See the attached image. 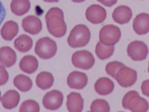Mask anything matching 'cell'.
Instances as JSON below:
<instances>
[{
	"instance_id": "cell-33",
	"label": "cell",
	"mask_w": 149,
	"mask_h": 112,
	"mask_svg": "<svg viewBox=\"0 0 149 112\" xmlns=\"http://www.w3.org/2000/svg\"><path fill=\"white\" fill-rule=\"evenodd\" d=\"M45 2H48V3H55V2H58L59 0H43Z\"/></svg>"
},
{
	"instance_id": "cell-20",
	"label": "cell",
	"mask_w": 149,
	"mask_h": 112,
	"mask_svg": "<svg viewBox=\"0 0 149 112\" xmlns=\"http://www.w3.org/2000/svg\"><path fill=\"white\" fill-rule=\"evenodd\" d=\"M39 66L38 61L36 57L32 55H27L24 56L19 63L20 69L24 72L29 74H32L35 72Z\"/></svg>"
},
{
	"instance_id": "cell-28",
	"label": "cell",
	"mask_w": 149,
	"mask_h": 112,
	"mask_svg": "<svg viewBox=\"0 0 149 112\" xmlns=\"http://www.w3.org/2000/svg\"><path fill=\"white\" fill-rule=\"evenodd\" d=\"M124 65L122 63L119 61H112L107 64L105 66V71L107 74L113 78L115 79L117 73L118 72L121 68L123 67Z\"/></svg>"
},
{
	"instance_id": "cell-24",
	"label": "cell",
	"mask_w": 149,
	"mask_h": 112,
	"mask_svg": "<svg viewBox=\"0 0 149 112\" xmlns=\"http://www.w3.org/2000/svg\"><path fill=\"white\" fill-rule=\"evenodd\" d=\"M14 85L16 88L22 92H27L32 88L33 83L29 77L23 74H19L14 79Z\"/></svg>"
},
{
	"instance_id": "cell-32",
	"label": "cell",
	"mask_w": 149,
	"mask_h": 112,
	"mask_svg": "<svg viewBox=\"0 0 149 112\" xmlns=\"http://www.w3.org/2000/svg\"><path fill=\"white\" fill-rule=\"evenodd\" d=\"M6 17V10L4 7V5H3L2 2L0 1V25H1L3 21H4Z\"/></svg>"
},
{
	"instance_id": "cell-35",
	"label": "cell",
	"mask_w": 149,
	"mask_h": 112,
	"mask_svg": "<svg viewBox=\"0 0 149 112\" xmlns=\"http://www.w3.org/2000/svg\"><path fill=\"white\" fill-rule=\"evenodd\" d=\"M1 93L0 92V101H1Z\"/></svg>"
},
{
	"instance_id": "cell-7",
	"label": "cell",
	"mask_w": 149,
	"mask_h": 112,
	"mask_svg": "<svg viewBox=\"0 0 149 112\" xmlns=\"http://www.w3.org/2000/svg\"><path fill=\"white\" fill-rule=\"evenodd\" d=\"M129 57L135 61L145 60L148 54V48L144 42L134 41L129 43L127 49Z\"/></svg>"
},
{
	"instance_id": "cell-12",
	"label": "cell",
	"mask_w": 149,
	"mask_h": 112,
	"mask_svg": "<svg viewBox=\"0 0 149 112\" xmlns=\"http://www.w3.org/2000/svg\"><path fill=\"white\" fill-rule=\"evenodd\" d=\"M22 27L31 35H36L41 32L42 24L39 18L35 15H29L23 19Z\"/></svg>"
},
{
	"instance_id": "cell-23",
	"label": "cell",
	"mask_w": 149,
	"mask_h": 112,
	"mask_svg": "<svg viewBox=\"0 0 149 112\" xmlns=\"http://www.w3.org/2000/svg\"><path fill=\"white\" fill-rule=\"evenodd\" d=\"M36 83L40 89L45 90L49 89L54 85V77L48 71H42L37 76Z\"/></svg>"
},
{
	"instance_id": "cell-25",
	"label": "cell",
	"mask_w": 149,
	"mask_h": 112,
	"mask_svg": "<svg viewBox=\"0 0 149 112\" xmlns=\"http://www.w3.org/2000/svg\"><path fill=\"white\" fill-rule=\"evenodd\" d=\"M114 46L105 45L100 41L98 42L95 48V53L101 60H105L111 57L114 54Z\"/></svg>"
},
{
	"instance_id": "cell-5",
	"label": "cell",
	"mask_w": 149,
	"mask_h": 112,
	"mask_svg": "<svg viewBox=\"0 0 149 112\" xmlns=\"http://www.w3.org/2000/svg\"><path fill=\"white\" fill-rule=\"evenodd\" d=\"M121 31L118 27L113 24H107L102 28L99 32V39L103 44L114 46L120 41Z\"/></svg>"
},
{
	"instance_id": "cell-9",
	"label": "cell",
	"mask_w": 149,
	"mask_h": 112,
	"mask_svg": "<svg viewBox=\"0 0 149 112\" xmlns=\"http://www.w3.org/2000/svg\"><path fill=\"white\" fill-rule=\"evenodd\" d=\"M64 96L58 90H52L47 92L42 99V105L49 110H56L63 105Z\"/></svg>"
},
{
	"instance_id": "cell-10",
	"label": "cell",
	"mask_w": 149,
	"mask_h": 112,
	"mask_svg": "<svg viewBox=\"0 0 149 112\" xmlns=\"http://www.w3.org/2000/svg\"><path fill=\"white\" fill-rule=\"evenodd\" d=\"M107 12L105 9L98 5H92L86 11V18L93 24H100L105 20Z\"/></svg>"
},
{
	"instance_id": "cell-2",
	"label": "cell",
	"mask_w": 149,
	"mask_h": 112,
	"mask_svg": "<svg viewBox=\"0 0 149 112\" xmlns=\"http://www.w3.org/2000/svg\"><path fill=\"white\" fill-rule=\"evenodd\" d=\"M91 39V32L85 24L74 26L68 37V43L72 48L84 47L88 44Z\"/></svg>"
},
{
	"instance_id": "cell-3",
	"label": "cell",
	"mask_w": 149,
	"mask_h": 112,
	"mask_svg": "<svg viewBox=\"0 0 149 112\" xmlns=\"http://www.w3.org/2000/svg\"><path fill=\"white\" fill-rule=\"evenodd\" d=\"M122 106L126 110L133 112H146L149 108L147 101L141 97L134 90L129 91L125 95L122 99Z\"/></svg>"
},
{
	"instance_id": "cell-26",
	"label": "cell",
	"mask_w": 149,
	"mask_h": 112,
	"mask_svg": "<svg viewBox=\"0 0 149 112\" xmlns=\"http://www.w3.org/2000/svg\"><path fill=\"white\" fill-rule=\"evenodd\" d=\"M90 110L92 112H108L110 111V106L104 99H96L91 103Z\"/></svg>"
},
{
	"instance_id": "cell-18",
	"label": "cell",
	"mask_w": 149,
	"mask_h": 112,
	"mask_svg": "<svg viewBox=\"0 0 149 112\" xmlns=\"http://www.w3.org/2000/svg\"><path fill=\"white\" fill-rule=\"evenodd\" d=\"M114 84L107 77H101L95 84V90L100 95H107L113 92Z\"/></svg>"
},
{
	"instance_id": "cell-19",
	"label": "cell",
	"mask_w": 149,
	"mask_h": 112,
	"mask_svg": "<svg viewBox=\"0 0 149 112\" xmlns=\"http://www.w3.org/2000/svg\"><path fill=\"white\" fill-rule=\"evenodd\" d=\"M18 32V24L14 21H8L1 28V36L5 41H10L17 35Z\"/></svg>"
},
{
	"instance_id": "cell-22",
	"label": "cell",
	"mask_w": 149,
	"mask_h": 112,
	"mask_svg": "<svg viewBox=\"0 0 149 112\" xmlns=\"http://www.w3.org/2000/svg\"><path fill=\"white\" fill-rule=\"evenodd\" d=\"M30 7L29 0H12L10 4L12 12L18 16L27 13L30 10Z\"/></svg>"
},
{
	"instance_id": "cell-27",
	"label": "cell",
	"mask_w": 149,
	"mask_h": 112,
	"mask_svg": "<svg viewBox=\"0 0 149 112\" xmlns=\"http://www.w3.org/2000/svg\"><path fill=\"white\" fill-rule=\"evenodd\" d=\"M20 112H39L40 107L39 104L33 100H26L21 104L19 110Z\"/></svg>"
},
{
	"instance_id": "cell-31",
	"label": "cell",
	"mask_w": 149,
	"mask_h": 112,
	"mask_svg": "<svg viewBox=\"0 0 149 112\" xmlns=\"http://www.w3.org/2000/svg\"><path fill=\"white\" fill-rule=\"evenodd\" d=\"M97 1L105 7H111L116 4L118 0H97Z\"/></svg>"
},
{
	"instance_id": "cell-4",
	"label": "cell",
	"mask_w": 149,
	"mask_h": 112,
	"mask_svg": "<svg viewBox=\"0 0 149 112\" xmlns=\"http://www.w3.org/2000/svg\"><path fill=\"white\" fill-rule=\"evenodd\" d=\"M34 51L42 60H49L54 57L57 53V43L48 37H42L36 42Z\"/></svg>"
},
{
	"instance_id": "cell-17",
	"label": "cell",
	"mask_w": 149,
	"mask_h": 112,
	"mask_svg": "<svg viewBox=\"0 0 149 112\" xmlns=\"http://www.w3.org/2000/svg\"><path fill=\"white\" fill-rule=\"evenodd\" d=\"M20 101V95L16 90H10L6 92L1 98L2 106L7 110L17 107Z\"/></svg>"
},
{
	"instance_id": "cell-30",
	"label": "cell",
	"mask_w": 149,
	"mask_h": 112,
	"mask_svg": "<svg viewBox=\"0 0 149 112\" xmlns=\"http://www.w3.org/2000/svg\"><path fill=\"white\" fill-rule=\"evenodd\" d=\"M141 88L143 94L149 97V79L145 80L142 83Z\"/></svg>"
},
{
	"instance_id": "cell-6",
	"label": "cell",
	"mask_w": 149,
	"mask_h": 112,
	"mask_svg": "<svg viewBox=\"0 0 149 112\" xmlns=\"http://www.w3.org/2000/svg\"><path fill=\"white\" fill-rule=\"evenodd\" d=\"M71 62L74 67L82 70H89L94 66L95 60L90 52L79 50L72 55Z\"/></svg>"
},
{
	"instance_id": "cell-36",
	"label": "cell",
	"mask_w": 149,
	"mask_h": 112,
	"mask_svg": "<svg viewBox=\"0 0 149 112\" xmlns=\"http://www.w3.org/2000/svg\"><path fill=\"white\" fill-rule=\"evenodd\" d=\"M148 73H149V61H148Z\"/></svg>"
},
{
	"instance_id": "cell-15",
	"label": "cell",
	"mask_w": 149,
	"mask_h": 112,
	"mask_svg": "<svg viewBox=\"0 0 149 112\" xmlns=\"http://www.w3.org/2000/svg\"><path fill=\"white\" fill-rule=\"evenodd\" d=\"M17 60L16 53L9 46L0 48V64L5 67L10 68L15 64Z\"/></svg>"
},
{
	"instance_id": "cell-13",
	"label": "cell",
	"mask_w": 149,
	"mask_h": 112,
	"mask_svg": "<svg viewBox=\"0 0 149 112\" xmlns=\"http://www.w3.org/2000/svg\"><path fill=\"white\" fill-rule=\"evenodd\" d=\"M133 29L138 35H145L149 32V14L141 13L136 16L132 23Z\"/></svg>"
},
{
	"instance_id": "cell-21",
	"label": "cell",
	"mask_w": 149,
	"mask_h": 112,
	"mask_svg": "<svg viewBox=\"0 0 149 112\" xmlns=\"http://www.w3.org/2000/svg\"><path fill=\"white\" fill-rule=\"evenodd\" d=\"M14 45L17 50L21 53H25L32 48L33 40L26 34H22L15 39Z\"/></svg>"
},
{
	"instance_id": "cell-8",
	"label": "cell",
	"mask_w": 149,
	"mask_h": 112,
	"mask_svg": "<svg viewBox=\"0 0 149 112\" xmlns=\"http://www.w3.org/2000/svg\"><path fill=\"white\" fill-rule=\"evenodd\" d=\"M115 79L123 88H128L134 85L137 80V72L134 69L124 66L117 73Z\"/></svg>"
},
{
	"instance_id": "cell-11",
	"label": "cell",
	"mask_w": 149,
	"mask_h": 112,
	"mask_svg": "<svg viewBox=\"0 0 149 112\" xmlns=\"http://www.w3.org/2000/svg\"><path fill=\"white\" fill-rule=\"evenodd\" d=\"M88 77L87 75L80 71H74L69 74L67 78V84L70 88L82 90L88 85Z\"/></svg>"
},
{
	"instance_id": "cell-14",
	"label": "cell",
	"mask_w": 149,
	"mask_h": 112,
	"mask_svg": "<svg viewBox=\"0 0 149 112\" xmlns=\"http://www.w3.org/2000/svg\"><path fill=\"white\" fill-rule=\"evenodd\" d=\"M113 19L116 23L123 24L129 22L132 16L131 9L125 5H121L114 9L113 12Z\"/></svg>"
},
{
	"instance_id": "cell-29",
	"label": "cell",
	"mask_w": 149,
	"mask_h": 112,
	"mask_svg": "<svg viewBox=\"0 0 149 112\" xmlns=\"http://www.w3.org/2000/svg\"><path fill=\"white\" fill-rule=\"evenodd\" d=\"M9 75L5 66L0 65V86L5 85L8 82Z\"/></svg>"
},
{
	"instance_id": "cell-16",
	"label": "cell",
	"mask_w": 149,
	"mask_h": 112,
	"mask_svg": "<svg viewBox=\"0 0 149 112\" xmlns=\"http://www.w3.org/2000/svg\"><path fill=\"white\" fill-rule=\"evenodd\" d=\"M66 107L70 112H81L84 108V99L81 95L71 92L67 97Z\"/></svg>"
},
{
	"instance_id": "cell-1",
	"label": "cell",
	"mask_w": 149,
	"mask_h": 112,
	"mask_svg": "<svg viewBox=\"0 0 149 112\" xmlns=\"http://www.w3.org/2000/svg\"><path fill=\"white\" fill-rule=\"evenodd\" d=\"M46 27L49 33L55 37H62L66 33L67 26L63 11L58 7L51 8L45 15Z\"/></svg>"
},
{
	"instance_id": "cell-34",
	"label": "cell",
	"mask_w": 149,
	"mask_h": 112,
	"mask_svg": "<svg viewBox=\"0 0 149 112\" xmlns=\"http://www.w3.org/2000/svg\"><path fill=\"white\" fill-rule=\"evenodd\" d=\"M71 1L74 3H82V2L85 1L86 0H71Z\"/></svg>"
}]
</instances>
